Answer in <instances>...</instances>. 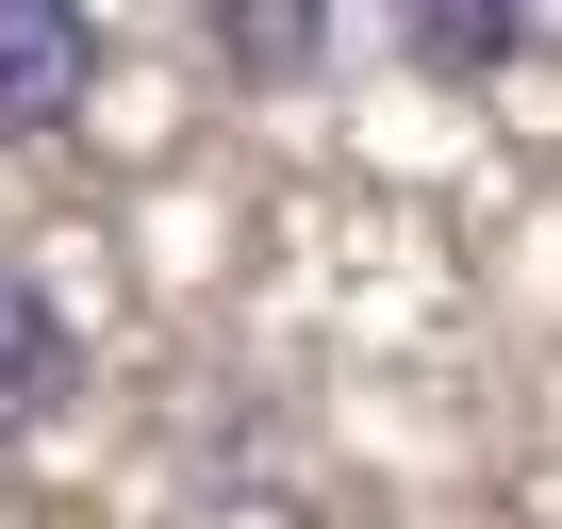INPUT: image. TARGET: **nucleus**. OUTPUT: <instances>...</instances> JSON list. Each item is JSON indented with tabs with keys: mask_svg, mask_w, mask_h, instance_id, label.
Segmentation results:
<instances>
[{
	"mask_svg": "<svg viewBox=\"0 0 562 529\" xmlns=\"http://www.w3.org/2000/svg\"><path fill=\"white\" fill-rule=\"evenodd\" d=\"M100 67H116V34L83 18V0H0V149H50V133H83Z\"/></svg>",
	"mask_w": 562,
	"mask_h": 529,
	"instance_id": "1",
	"label": "nucleus"
},
{
	"mask_svg": "<svg viewBox=\"0 0 562 529\" xmlns=\"http://www.w3.org/2000/svg\"><path fill=\"white\" fill-rule=\"evenodd\" d=\"M67 397H83V315L50 299V264L0 248V447L67 430Z\"/></svg>",
	"mask_w": 562,
	"mask_h": 529,
	"instance_id": "2",
	"label": "nucleus"
},
{
	"mask_svg": "<svg viewBox=\"0 0 562 529\" xmlns=\"http://www.w3.org/2000/svg\"><path fill=\"white\" fill-rule=\"evenodd\" d=\"M529 50H546L529 0H397V67H430V83H513Z\"/></svg>",
	"mask_w": 562,
	"mask_h": 529,
	"instance_id": "3",
	"label": "nucleus"
},
{
	"mask_svg": "<svg viewBox=\"0 0 562 529\" xmlns=\"http://www.w3.org/2000/svg\"><path fill=\"white\" fill-rule=\"evenodd\" d=\"M199 50H215V83H331V67H348V34L299 18V0H215Z\"/></svg>",
	"mask_w": 562,
	"mask_h": 529,
	"instance_id": "4",
	"label": "nucleus"
}]
</instances>
